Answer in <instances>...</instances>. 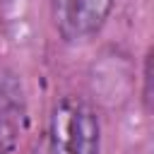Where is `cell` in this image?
Returning <instances> with one entry per match:
<instances>
[{
	"label": "cell",
	"mask_w": 154,
	"mask_h": 154,
	"mask_svg": "<svg viewBox=\"0 0 154 154\" xmlns=\"http://www.w3.org/2000/svg\"><path fill=\"white\" fill-rule=\"evenodd\" d=\"M99 118L79 99H63L51 116V154H99Z\"/></svg>",
	"instance_id": "obj_1"
},
{
	"label": "cell",
	"mask_w": 154,
	"mask_h": 154,
	"mask_svg": "<svg viewBox=\"0 0 154 154\" xmlns=\"http://www.w3.org/2000/svg\"><path fill=\"white\" fill-rule=\"evenodd\" d=\"M116 0H58V29L65 41L94 36L108 19Z\"/></svg>",
	"instance_id": "obj_2"
},
{
	"label": "cell",
	"mask_w": 154,
	"mask_h": 154,
	"mask_svg": "<svg viewBox=\"0 0 154 154\" xmlns=\"http://www.w3.org/2000/svg\"><path fill=\"white\" fill-rule=\"evenodd\" d=\"M26 118V99L22 79L10 72L0 70V154H10L24 130Z\"/></svg>",
	"instance_id": "obj_3"
},
{
	"label": "cell",
	"mask_w": 154,
	"mask_h": 154,
	"mask_svg": "<svg viewBox=\"0 0 154 154\" xmlns=\"http://www.w3.org/2000/svg\"><path fill=\"white\" fill-rule=\"evenodd\" d=\"M144 103L147 108L152 103V53L147 55V63H144Z\"/></svg>",
	"instance_id": "obj_4"
}]
</instances>
